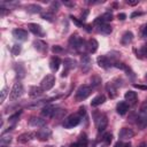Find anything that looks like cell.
I'll use <instances>...</instances> for the list:
<instances>
[{
    "label": "cell",
    "mask_w": 147,
    "mask_h": 147,
    "mask_svg": "<svg viewBox=\"0 0 147 147\" xmlns=\"http://www.w3.org/2000/svg\"><path fill=\"white\" fill-rule=\"evenodd\" d=\"M69 45L76 49L78 53H84L86 51V42L84 39L79 38L78 36H71V38L69 39Z\"/></svg>",
    "instance_id": "6da1fadb"
},
{
    "label": "cell",
    "mask_w": 147,
    "mask_h": 147,
    "mask_svg": "<svg viewBox=\"0 0 147 147\" xmlns=\"http://www.w3.org/2000/svg\"><path fill=\"white\" fill-rule=\"evenodd\" d=\"M91 92H92L91 86H88V85H80V86L78 87V90L76 91L75 98H76L77 101H83V100H85L87 96H90Z\"/></svg>",
    "instance_id": "7a4b0ae2"
},
{
    "label": "cell",
    "mask_w": 147,
    "mask_h": 147,
    "mask_svg": "<svg viewBox=\"0 0 147 147\" xmlns=\"http://www.w3.org/2000/svg\"><path fill=\"white\" fill-rule=\"evenodd\" d=\"M82 121V116L79 114H72L70 116H68L64 122H63V126L67 127V129H70V127H74V126H77Z\"/></svg>",
    "instance_id": "3957f363"
},
{
    "label": "cell",
    "mask_w": 147,
    "mask_h": 147,
    "mask_svg": "<svg viewBox=\"0 0 147 147\" xmlns=\"http://www.w3.org/2000/svg\"><path fill=\"white\" fill-rule=\"evenodd\" d=\"M23 92H24V87H23L22 83L17 82V83H15V84H14V86H13V88H11V91H10L9 99H10V100H13V101H14V100H17L18 98H21V96H22Z\"/></svg>",
    "instance_id": "277c9868"
},
{
    "label": "cell",
    "mask_w": 147,
    "mask_h": 147,
    "mask_svg": "<svg viewBox=\"0 0 147 147\" xmlns=\"http://www.w3.org/2000/svg\"><path fill=\"white\" fill-rule=\"evenodd\" d=\"M55 84V77L53 75H46L41 83H40V87L44 90V91H49Z\"/></svg>",
    "instance_id": "5b68a950"
},
{
    "label": "cell",
    "mask_w": 147,
    "mask_h": 147,
    "mask_svg": "<svg viewBox=\"0 0 147 147\" xmlns=\"http://www.w3.org/2000/svg\"><path fill=\"white\" fill-rule=\"evenodd\" d=\"M95 124H96V129L99 132H102L106 127H107V124H108V118L105 114H99L96 117H95Z\"/></svg>",
    "instance_id": "8992f818"
},
{
    "label": "cell",
    "mask_w": 147,
    "mask_h": 147,
    "mask_svg": "<svg viewBox=\"0 0 147 147\" xmlns=\"http://www.w3.org/2000/svg\"><path fill=\"white\" fill-rule=\"evenodd\" d=\"M92 68V62H91V59L88 55H83L82 59H80V69L83 72H88Z\"/></svg>",
    "instance_id": "52a82bcc"
},
{
    "label": "cell",
    "mask_w": 147,
    "mask_h": 147,
    "mask_svg": "<svg viewBox=\"0 0 147 147\" xmlns=\"http://www.w3.org/2000/svg\"><path fill=\"white\" fill-rule=\"evenodd\" d=\"M57 110H59V109H57L55 106L46 105V106H44L42 109H41V115H42L44 117H53V116H55V114H56Z\"/></svg>",
    "instance_id": "ba28073f"
},
{
    "label": "cell",
    "mask_w": 147,
    "mask_h": 147,
    "mask_svg": "<svg viewBox=\"0 0 147 147\" xmlns=\"http://www.w3.org/2000/svg\"><path fill=\"white\" fill-rule=\"evenodd\" d=\"M51 136H52V131L48 127H45V126H42L41 129H39L36 132V137L40 140H47Z\"/></svg>",
    "instance_id": "9c48e42d"
},
{
    "label": "cell",
    "mask_w": 147,
    "mask_h": 147,
    "mask_svg": "<svg viewBox=\"0 0 147 147\" xmlns=\"http://www.w3.org/2000/svg\"><path fill=\"white\" fill-rule=\"evenodd\" d=\"M63 63H64V69H65V70H63V72H62V77L67 76V72H68L69 70L74 69V68H76V65H77V62H76L74 59H69V57L64 59Z\"/></svg>",
    "instance_id": "30bf717a"
},
{
    "label": "cell",
    "mask_w": 147,
    "mask_h": 147,
    "mask_svg": "<svg viewBox=\"0 0 147 147\" xmlns=\"http://www.w3.org/2000/svg\"><path fill=\"white\" fill-rule=\"evenodd\" d=\"M13 36L15 39L17 40H21V41H24L28 39V32L23 29H15L13 30Z\"/></svg>",
    "instance_id": "8fae6325"
},
{
    "label": "cell",
    "mask_w": 147,
    "mask_h": 147,
    "mask_svg": "<svg viewBox=\"0 0 147 147\" xmlns=\"http://www.w3.org/2000/svg\"><path fill=\"white\" fill-rule=\"evenodd\" d=\"M96 62H98V64H99L101 68H105V69H107V68H109V67H111V65L114 64V63H113L107 56H105V55L98 56Z\"/></svg>",
    "instance_id": "7c38bea8"
},
{
    "label": "cell",
    "mask_w": 147,
    "mask_h": 147,
    "mask_svg": "<svg viewBox=\"0 0 147 147\" xmlns=\"http://www.w3.org/2000/svg\"><path fill=\"white\" fill-rule=\"evenodd\" d=\"M96 31L101 34H110L113 29L107 23H101V24H96Z\"/></svg>",
    "instance_id": "4fadbf2b"
},
{
    "label": "cell",
    "mask_w": 147,
    "mask_h": 147,
    "mask_svg": "<svg viewBox=\"0 0 147 147\" xmlns=\"http://www.w3.org/2000/svg\"><path fill=\"white\" fill-rule=\"evenodd\" d=\"M118 136H119V139L125 140V139H130V138H132V137L134 136V132H133V130H132V129L123 127V129L119 131Z\"/></svg>",
    "instance_id": "5bb4252c"
},
{
    "label": "cell",
    "mask_w": 147,
    "mask_h": 147,
    "mask_svg": "<svg viewBox=\"0 0 147 147\" xmlns=\"http://www.w3.org/2000/svg\"><path fill=\"white\" fill-rule=\"evenodd\" d=\"M28 28L36 36H40V37L44 36V31H42V29H41V26L39 24H37V23H29L28 24Z\"/></svg>",
    "instance_id": "9a60e30c"
},
{
    "label": "cell",
    "mask_w": 147,
    "mask_h": 147,
    "mask_svg": "<svg viewBox=\"0 0 147 147\" xmlns=\"http://www.w3.org/2000/svg\"><path fill=\"white\" fill-rule=\"evenodd\" d=\"M111 20H113V14L111 13H105L103 15L99 16L98 18H95L94 24L96 25V24H101V23H107V22H109Z\"/></svg>",
    "instance_id": "2e32d148"
},
{
    "label": "cell",
    "mask_w": 147,
    "mask_h": 147,
    "mask_svg": "<svg viewBox=\"0 0 147 147\" xmlns=\"http://www.w3.org/2000/svg\"><path fill=\"white\" fill-rule=\"evenodd\" d=\"M132 40H133V33H132L131 31H125V32L123 33L122 38H121V42H122V45H124V46H127L129 44H131Z\"/></svg>",
    "instance_id": "e0dca14e"
},
{
    "label": "cell",
    "mask_w": 147,
    "mask_h": 147,
    "mask_svg": "<svg viewBox=\"0 0 147 147\" xmlns=\"http://www.w3.org/2000/svg\"><path fill=\"white\" fill-rule=\"evenodd\" d=\"M33 137H36V133H32V132H25V133H22V134L18 136L17 141H18V142H22V144H25V142L32 140Z\"/></svg>",
    "instance_id": "ac0fdd59"
},
{
    "label": "cell",
    "mask_w": 147,
    "mask_h": 147,
    "mask_svg": "<svg viewBox=\"0 0 147 147\" xmlns=\"http://www.w3.org/2000/svg\"><path fill=\"white\" fill-rule=\"evenodd\" d=\"M98 46H99L98 41L95 39H93V38L90 39L88 41H86V51L88 53H95L96 49H98Z\"/></svg>",
    "instance_id": "d6986e66"
},
{
    "label": "cell",
    "mask_w": 147,
    "mask_h": 147,
    "mask_svg": "<svg viewBox=\"0 0 147 147\" xmlns=\"http://www.w3.org/2000/svg\"><path fill=\"white\" fill-rule=\"evenodd\" d=\"M33 46L40 53H45L47 51V44L45 41H42V40H34L33 41Z\"/></svg>",
    "instance_id": "ffe728a7"
},
{
    "label": "cell",
    "mask_w": 147,
    "mask_h": 147,
    "mask_svg": "<svg viewBox=\"0 0 147 147\" xmlns=\"http://www.w3.org/2000/svg\"><path fill=\"white\" fill-rule=\"evenodd\" d=\"M116 110H117V113H118L119 115H125L126 111L129 110V105H127L125 101H121V102L117 103Z\"/></svg>",
    "instance_id": "44dd1931"
},
{
    "label": "cell",
    "mask_w": 147,
    "mask_h": 147,
    "mask_svg": "<svg viewBox=\"0 0 147 147\" xmlns=\"http://www.w3.org/2000/svg\"><path fill=\"white\" fill-rule=\"evenodd\" d=\"M60 64H61V60H60L59 56H53V57L51 59V61H49V68H51L53 71L59 70Z\"/></svg>",
    "instance_id": "7402d4cb"
},
{
    "label": "cell",
    "mask_w": 147,
    "mask_h": 147,
    "mask_svg": "<svg viewBox=\"0 0 147 147\" xmlns=\"http://www.w3.org/2000/svg\"><path fill=\"white\" fill-rule=\"evenodd\" d=\"M30 125L31 126H37V127H42L44 125H45V119H42V118H40V117H31V119H30Z\"/></svg>",
    "instance_id": "603a6c76"
},
{
    "label": "cell",
    "mask_w": 147,
    "mask_h": 147,
    "mask_svg": "<svg viewBox=\"0 0 147 147\" xmlns=\"http://www.w3.org/2000/svg\"><path fill=\"white\" fill-rule=\"evenodd\" d=\"M105 101H106V96L103 94H99L95 98H93V100L91 101V106L92 107H98V106L102 105Z\"/></svg>",
    "instance_id": "cb8c5ba5"
},
{
    "label": "cell",
    "mask_w": 147,
    "mask_h": 147,
    "mask_svg": "<svg viewBox=\"0 0 147 147\" xmlns=\"http://www.w3.org/2000/svg\"><path fill=\"white\" fill-rule=\"evenodd\" d=\"M124 98H125L126 101H129L131 105H133V103H136V101H137V93H136L134 91H129V92L125 93Z\"/></svg>",
    "instance_id": "d4e9b609"
},
{
    "label": "cell",
    "mask_w": 147,
    "mask_h": 147,
    "mask_svg": "<svg viewBox=\"0 0 147 147\" xmlns=\"http://www.w3.org/2000/svg\"><path fill=\"white\" fill-rule=\"evenodd\" d=\"M137 124H138V126H139L141 130L145 129V127L147 126V114L139 116V117L137 118Z\"/></svg>",
    "instance_id": "484cf974"
},
{
    "label": "cell",
    "mask_w": 147,
    "mask_h": 147,
    "mask_svg": "<svg viewBox=\"0 0 147 147\" xmlns=\"http://www.w3.org/2000/svg\"><path fill=\"white\" fill-rule=\"evenodd\" d=\"M71 147H87V138H86V136L83 134L77 142L71 145Z\"/></svg>",
    "instance_id": "4316f807"
},
{
    "label": "cell",
    "mask_w": 147,
    "mask_h": 147,
    "mask_svg": "<svg viewBox=\"0 0 147 147\" xmlns=\"http://www.w3.org/2000/svg\"><path fill=\"white\" fill-rule=\"evenodd\" d=\"M42 92H44V90L41 87H39V86H32L30 88L29 94H30V96H39V95L42 94Z\"/></svg>",
    "instance_id": "83f0119b"
},
{
    "label": "cell",
    "mask_w": 147,
    "mask_h": 147,
    "mask_svg": "<svg viewBox=\"0 0 147 147\" xmlns=\"http://www.w3.org/2000/svg\"><path fill=\"white\" fill-rule=\"evenodd\" d=\"M15 71H16L17 76H18L20 78H23L24 75H25V69H24V67L22 65V63H16V64H15Z\"/></svg>",
    "instance_id": "f1b7e54d"
},
{
    "label": "cell",
    "mask_w": 147,
    "mask_h": 147,
    "mask_svg": "<svg viewBox=\"0 0 147 147\" xmlns=\"http://www.w3.org/2000/svg\"><path fill=\"white\" fill-rule=\"evenodd\" d=\"M106 88H107V91H108L110 98H115V96H116V94H117V93H116V87L114 86L113 83H108V84L106 85Z\"/></svg>",
    "instance_id": "f546056e"
},
{
    "label": "cell",
    "mask_w": 147,
    "mask_h": 147,
    "mask_svg": "<svg viewBox=\"0 0 147 147\" xmlns=\"http://www.w3.org/2000/svg\"><path fill=\"white\" fill-rule=\"evenodd\" d=\"M28 11L29 13H40L41 7L38 5H30V6H28Z\"/></svg>",
    "instance_id": "4dcf8cb0"
},
{
    "label": "cell",
    "mask_w": 147,
    "mask_h": 147,
    "mask_svg": "<svg viewBox=\"0 0 147 147\" xmlns=\"http://www.w3.org/2000/svg\"><path fill=\"white\" fill-rule=\"evenodd\" d=\"M70 18H71V21H72L74 23H76V24H77L78 26H83V28H85V29H86L87 31H91V30L88 29V28H90L88 25H85V24H84L83 22H80V21H78V20H77V18L75 17V16H70Z\"/></svg>",
    "instance_id": "1f68e13d"
},
{
    "label": "cell",
    "mask_w": 147,
    "mask_h": 147,
    "mask_svg": "<svg viewBox=\"0 0 147 147\" xmlns=\"http://www.w3.org/2000/svg\"><path fill=\"white\" fill-rule=\"evenodd\" d=\"M10 141H11V137H2L1 141H0V146L1 147H7Z\"/></svg>",
    "instance_id": "d6a6232c"
},
{
    "label": "cell",
    "mask_w": 147,
    "mask_h": 147,
    "mask_svg": "<svg viewBox=\"0 0 147 147\" xmlns=\"http://www.w3.org/2000/svg\"><path fill=\"white\" fill-rule=\"evenodd\" d=\"M21 49H22L21 45H17V44H15V45H13V47H11V54L16 56V55H18V54L21 53Z\"/></svg>",
    "instance_id": "836d02e7"
},
{
    "label": "cell",
    "mask_w": 147,
    "mask_h": 147,
    "mask_svg": "<svg viewBox=\"0 0 147 147\" xmlns=\"http://www.w3.org/2000/svg\"><path fill=\"white\" fill-rule=\"evenodd\" d=\"M102 140H103L106 144H110L111 140H113V134H111V133H106V134L102 137Z\"/></svg>",
    "instance_id": "e575fe53"
},
{
    "label": "cell",
    "mask_w": 147,
    "mask_h": 147,
    "mask_svg": "<svg viewBox=\"0 0 147 147\" xmlns=\"http://www.w3.org/2000/svg\"><path fill=\"white\" fill-rule=\"evenodd\" d=\"M1 98H0V102H3L5 101V99H6V96H7V94H8V88L7 87H3L2 90H1Z\"/></svg>",
    "instance_id": "d590c367"
},
{
    "label": "cell",
    "mask_w": 147,
    "mask_h": 147,
    "mask_svg": "<svg viewBox=\"0 0 147 147\" xmlns=\"http://www.w3.org/2000/svg\"><path fill=\"white\" fill-rule=\"evenodd\" d=\"M52 49H53V52H54L55 54H59V53H64V52H65V51H64V49H63L61 46H59V45L53 46V48H52Z\"/></svg>",
    "instance_id": "8d00e7d4"
},
{
    "label": "cell",
    "mask_w": 147,
    "mask_h": 147,
    "mask_svg": "<svg viewBox=\"0 0 147 147\" xmlns=\"http://www.w3.org/2000/svg\"><path fill=\"white\" fill-rule=\"evenodd\" d=\"M20 115H21V111H20V113H16V114L13 115V116H10V117H9V122H15V121H17L18 117H20Z\"/></svg>",
    "instance_id": "74e56055"
},
{
    "label": "cell",
    "mask_w": 147,
    "mask_h": 147,
    "mask_svg": "<svg viewBox=\"0 0 147 147\" xmlns=\"http://www.w3.org/2000/svg\"><path fill=\"white\" fill-rule=\"evenodd\" d=\"M140 53H141V55H144V57L147 59V45H144V46L141 47Z\"/></svg>",
    "instance_id": "f35d334b"
},
{
    "label": "cell",
    "mask_w": 147,
    "mask_h": 147,
    "mask_svg": "<svg viewBox=\"0 0 147 147\" xmlns=\"http://www.w3.org/2000/svg\"><path fill=\"white\" fill-rule=\"evenodd\" d=\"M94 79H95V80H92V86L96 87V86L101 83V79H100V78H96V77H94Z\"/></svg>",
    "instance_id": "ab89813d"
},
{
    "label": "cell",
    "mask_w": 147,
    "mask_h": 147,
    "mask_svg": "<svg viewBox=\"0 0 147 147\" xmlns=\"http://www.w3.org/2000/svg\"><path fill=\"white\" fill-rule=\"evenodd\" d=\"M140 110H141V111H146V110H147V100H145V101L142 102V105H141V107H140Z\"/></svg>",
    "instance_id": "60d3db41"
},
{
    "label": "cell",
    "mask_w": 147,
    "mask_h": 147,
    "mask_svg": "<svg viewBox=\"0 0 147 147\" xmlns=\"http://www.w3.org/2000/svg\"><path fill=\"white\" fill-rule=\"evenodd\" d=\"M142 13H140V11H134V13H132V15H131V18H134L136 16H140Z\"/></svg>",
    "instance_id": "b9f144b4"
},
{
    "label": "cell",
    "mask_w": 147,
    "mask_h": 147,
    "mask_svg": "<svg viewBox=\"0 0 147 147\" xmlns=\"http://www.w3.org/2000/svg\"><path fill=\"white\" fill-rule=\"evenodd\" d=\"M134 87L137 88H141V90H147V86H142V85H138V84H133Z\"/></svg>",
    "instance_id": "7bdbcfd3"
},
{
    "label": "cell",
    "mask_w": 147,
    "mask_h": 147,
    "mask_svg": "<svg viewBox=\"0 0 147 147\" xmlns=\"http://www.w3.org/2000/svg\"><path fill=\"white\" fill-rule=\"evenodd\" d=\"M126 3H127V5H131V6H134V5H137V3H138V0H136V1H130V0H126Z\"/></svg>",
    "instance_id": "ee69618b"
},
{
    "label": "cell",
    "mask_w": 147,
    "mask_h": 147,
    "mask_svg": "<svg viewBox=\"0 0 147 147\" xmlns=\"http://www.w3.org/2000/svg\"><path fill=\"white\" fill-rule=\"evenodd\" d=\"M117 17H118V20H122V21H123V20H125L126 15H125V14H123V13H121V14H118V16H117Z\"/></svg>",
    "instance_id": "f6af8a7d"
},
{
    "label": "cell",
    "mask_w": 147,
    "mask_h": 147,
    "mask_svg": "<svg viewBox=\"0 0 147 147\" xmlns=\"http://www.w3.org/2000/svg\"><path fill=\"white\" fill-rule=\"evenodd\" d=\"M141 33H142V36H144V37H146V36H147V24L144 26V29H142V32H141Z\"/></svg>",
    "instance_id": "bcb514c9"
},
{
    "label": "cell",
    "mask_w": 147,
    "mask_h": 147,
    "mask_svg": "<svg viewBox=\"0 0 147 147\" xmlns=\"http://www.w3.org/2000/svg\"><path fill=\"white\" fill-rule=\"evenodd\" d=\"M114 147H123V144H122L121 141H118V142H116V144H115V146H114Z\"/></svg>",
    "instance_id": "7dc6e473"
},
{
    "label": "cell",
    "mask_w": 147,
    "mask_h": 147,
    "mask_svg": "<svg viewBox=\"0 0 147 147\" xmlns=\"http://www.w3.org/2000/svg\"><path fill=\"white\" fill-rule=\"evenodd\" d=\"M123 147H131V144H130V142H126V144H123Z\"/></svg>",
    "instance_id": "c3c4849f"
},
{
    "label": "cell",
    "mask_w": 147,
    "mask_h": 147,
    "mask_svg": "<svg viewBox=\"0 0 147 147\" xmlns=\"http://www.w3.org/2000/svg\"><path fill=\"white\" fill-rule=\"evenodd\" d=\"M140 147H147V145L146 144H141V146Z\"/></svg>",
    "instance_id": "681fc988"
},
{
    "label": "cell",
    "mask_w": 147,
    "mask_h": 147,
    "mask_svg": "<svg viewBox=\"0 0 147 147\" xmlns=\"http://www.w3.org/2000/svg\"><path fill=\"white\" fill-rule=\"evenodd\" d=\"M145 78H146V80H147V74H146V75H145Z\"/></svg>",
    "instance_id": "f907efd6"
},
{
    "label": "cell",
    "mask_w": 147,
    "mask_h": 147,
    "mask_svg": "<svg viewBox=\"0 0 147 147\" xmlns=\"http://www.w3.org/2000/svg\"><path fill=\"white\" fill-rule=\"evenodd\" d=\"M101 147H105V146H101Z\"/></svg>",
    "instance_id": "816d5d0a"
}]
</instances>
